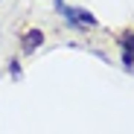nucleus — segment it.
Here are the masks:
<instances>
[{"mask_svg": "<svg viewBox=\"0 0 134 134\" xmlns=\"http://www.w3.org/2000/svg\"><path fill=\"white\" fill-rule=\"evenodd\" d=\"M58 12H61L67 20H70V26H73V29H91V26H96L93 15H87V12H82V9H70V6L58 3Z\"/></svg>", "mask_w": 134, "mask_h": 134, "instance_id": "obj_1", "label": "nucleus"}, {"mask_svg": "<svg viewBox=\"0 0 134 134\" xmlns=\"http://www.w3.org/2000/svg\"><path fill=\"white\" fill-rule=\"evenodd\" d=\"M122 50H125V61H131V53H134V32H125V38H122Z\"/></svg>", "mask_w": 134, "mask_h": 134, "instance_id": "obj_3", "label": "nucleus"}, {"mask_svg": "<svg viewBox=\"0 0 134 134\" xmlns=\"http://www.w3.org/2000/svg\"><path fill=\"white\" fill-rule=\"evenodd\" d=\"M41 44H44V32L41 29H29L24 35V53H35Z\"/></svg>", "mask_w": 134, "mask_h": 134, "instance_id": "obj_2", "label": "nucleus"}]
</instances>
